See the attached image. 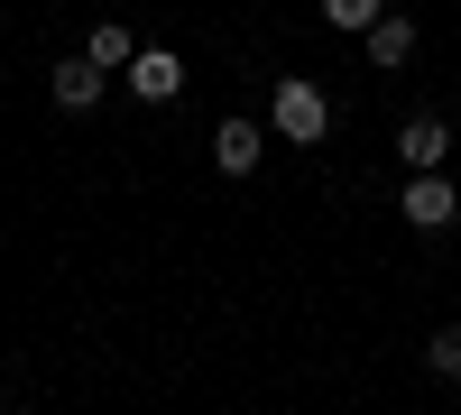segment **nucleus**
Returning a JSON list of instances; mask_svg holds the SVG:
<instances>
[{"instance_id":"obj_2","label":"nucleus","mask_w":461,"mask_h":415,"mask_svg":"<svg viewBox=\"0 0 461 415\" xmlns=\"http://www.w3.org/2000/svg\"><path fill=\"white\" fill-rule=\"evenodd\" d=\"M130 93H139V102H176V93H185V56H176V47H139V56H130Z\"/></svg>"},{"instance_id":"obj_3","label":"nucleus","mask_w":461,"mask_h":415,"mask_svg":"<svg viewBox=\"0 0 461 415\" xmlns=\"http://www.w3.org/2000/svg\"><path fill=\"white\" fill-rule=\"evenodd\" d=\"M452 212H461V185L452 176H415L406 185V221H415V231H443Z\"/></svg>"},{"instance_id":"obj_8","label":"nucleus","mask_w":461,"mask_h":415,"mask_svg":"<svg viewBox=\"0 0 461 415\" xmlns=\"http://www.w3.org/2000/svg\"><path fill=\"white\" fill-rule=\"evenodd\" d=\"M323 19H332V28H360V37H369V28L388 19V10H378V0H323Z\"/></svg>"},{"instance_id":"obj_5","label":"nucleus","mask_w":461,"mask_h":415,"mask_svg":"<svg viewBox=\"0 0 461 415\" xmlns=\"http://www.w3.org/2000/svg\"><path fill=\"white\" fill-rule=\"evenodd\" d=\"M47 93H56V111H93V102H102V65H93V56H65Z\"/></svg>"},{"instance_id":"obj_7","label":"nucleus","mask_w":461,"mask_h":415,"mask_svg":"<svg viewBox=\"0 0 461 415\" xmlns=\"http://www.w3.org/2000/svg\"><path fill=\"white\" fill-rule=\"evenodd\" d=\"M360 47H369V65H378V74H388V65H406V56H415V19H378Z\"/></svg>"},{"instance_id":"obj_9","label":"nucleus","mask_w":461,"mask_h":415,"mask_svg":"<svg viewBox=\"0 0 461 415\" xmlns=\"http://www.w3.org/2000/svg\"><path fill=\"white\" fill-rule=\"evenodd\" d=\"M425 360H434V379H461V323H443V332H434Z\"/></svg>"},{"instance_id":"obj_1","label":"nucleus","mask_w":461,"mask_h":415,"mask_svg":"<svg viewBox=\"0 0 461 415\" xmlns=\"http://www.w3.org/2000/svg\"><path fill=\"white\" fill-rule=\"evenodd\" d=\"M267 130L295 139V148H314V139L332 130V93H323V84H304V74H286V84L267 93Z\"/></svg>"},{"instance_id":"obj_4","label":"nucleus","mask_w":461,"mask_h":415,"mask_svg":"<svg viewBox=\"0 0 461 415\" xmlns=\"http://www.w3.org/2000/svg\"><path fill=\"white\" fill-rule=\"evenodd\" d=\"M443 148H452V130L434 121V111H415V121L397 130V158H406L415 176H434V167H443Z\"/></svg>"},{"instance_id":"obj_10","label":"nucleus","mask_w":461,"mask_h":415,"mask_svg":"<svg viewBox=\"0 0 461 415\" xmlns=\"http://www.w3.org/2000/svg\"><path fill=\"white\" fill-rule=\"evenodd\" d=\"M130 56H139L130 28H93V65H130Z\"/></svg>"},{"instance_id":"obj_6","label":"nucleus","mask_w":461,"mask_h":415,"mask_svg":"<svg viewBox=\"0 0 461 415\" xmlns=\"http://www.w3.org/2000/svg\"><path fill=\"white\" fill-rule=\"evenodd\" d=\"M258 148H267V130H258V121H221V130H212L221 176H249V167H258Z\"/></svg>"}]
</instances>
